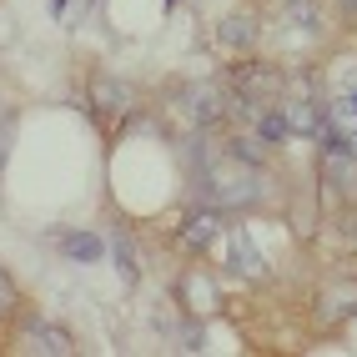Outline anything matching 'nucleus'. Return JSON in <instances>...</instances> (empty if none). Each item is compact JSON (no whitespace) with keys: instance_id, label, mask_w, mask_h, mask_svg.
<instances>
[{"instance_id":"nucleus-1","label":"nucleus","mask_w":357,"mask_h":357,"mask_svg":"<svg viewBox=\"0 0 357 357\" xmlns=\"http://www.w3.org/2000/svg\"><path fill=\"white\" fill-rule=\"evenodd\" d=\"M181 111H186V121L211 126V121H222L231 106H227V91L222 86H186L181 91Z\"/></svg>"},{"instance_id":"nucleus-2","label":"nucleus","mask_w":357,"mask_h":357,"mask_svg":"<svg viewBox=\"0 0 357 357\" xmlns=\"http://www.w3.org/2000/svg\"><path fill=\"white\" fill-rule=\"evenodd\" d=\"M277 70H267V66H242V70H231V91L242 96V106H267V96H277Z\"/></svg>"},{"instance_id":"nucleus-3","label":"nucleus","mask_w":357,"mask_h":357,"mask_svg":"<svg viewBox=\"0 0 357 357\" xmlns=\"http://www.w3.org/2000/svg\"><path fill=\"white\" fill-rule=\"evenodd\" d=\"M222 236V211H211V206H197V211H186L181 227H176V242L181 247H206V242H217Z\"/></svg>"},{"instance_id":"nucleus-4","label":"nucleus","mask_w":357,"mask_h":357,"mask_svg":"<svg viewBox=\"0 0 357 357\" xmlns=\"http://www.w3.org/2000/svg\"><path fill=\"white\" fill-rule=\"evenodd\" d=\"M26 352H36V357H66L70 352V332L51 327V322H31L26 327Z\"/></svg>"},{"instance_id":"nucleus-5","label":"nucleus","mask_w":357,"mask_h":357,"mask_svg":"<svg viewBox=\"0 0 357 357\" xmlns=\"http://www.w3.org/2000/svg\"><path fill=\"white\" fill-rule=\"evenodd\" d=\"M322 172H327V181L337 186V192H352V186H357V156H352V151H342V146H327Z\"/></svg>"},{"instance_id":"nucleus-6","label":"nucleus","mask_w":357,"mask_h":357,"mask_svg":"<svg viewBox=\"0 0 357 357\" xmlns=\"http://www.w3.org/2000/svg\"><path fill=\"white\" fill-rule=\"evenodd\" d=\"M282 121H287V131H307V136H327V121L317 116V106H307V101H287V106H282Z\"/></svg>"},{"instance_id":"nucleus-7","label":"nucleus","mask_w":357,"mask_h":357,"mask_svg":"<svg viewBox=\"0 0 357 357\" xmlns=\"http://www.w3.org/2000/svg\"><path fill=\"white\" fill-rule=\"evenodd\" d=\"M227 267H236L242 277H257V272H261V257H257V247L247 242L242 231H231V236H227Z\"/></svg>"},{"instance_id":"nucleus-8","label":"nucleus","mask_w":357,"mask_h":357,"mask_svg":"<svg viewBox=\"0 0 357 357\" xmlns=\"http://www.w3.org/2000/svg\"><path fill=\"white\" fill-rule=\"evenodd\" d=\"M61 252L76 257V261H101L106 242H101V236H91V231H70V236H61Z\"/></svg>"},{"instance_id":"nucleus-9","label":"nucleus","mask_w":357,"mask_h":357,"mask_svg":"<svg viewBox=\"0 0 357 357\" xmlns=\"http://www.w3.org/2000/svg\"><path fill=\"white\" fill-rule=\"evenodd\" d=\"M91 96H96L101 111H126V106H131V91H126L121 81H111V76H96V81H91Z\"/></svg>"},{"instance_id":"nucleus-10","label":"nucleus","mask_w":357,"mask_h":357,"mask_svg":"<svg viewBox=\"0 0 357 357\" xmlns=\"http://www.w3.org/2000/svg\"><path fill=\"white\" fill-rule=\"evenodd\" d=\"M257 136L277 146L282 136H287V121H282V106H257Z\"/></svg>"},{"instance_id":"nucleus-11","label":"nucleus","mask_w":357,"mask_h":357,"mask_svg":"<svg viewBox=\"0 0 357 357\" xmlns=\"http://www.w3.org/2000/svg\"><path fill=\"white\" fill-rule=\"evenodd\" d=\"M217 40H222V45H231V51H247V45L257 40V31H252V20H242V15H236V20H222Z\"/></svg>"},{"instance_id":"nucleus-12","label":"nucleus","mask_w":357,"mask_h":357,"mask_svg":"<svg viewBox=\"0 0 357 357\" xmlns=\"http://www.w3.org/2000/svg\"><path fill=\"white\" fill-rule=\"evenodd\" d=\"M227 151H231L236 161H247V166H261V156H267V141H261V136H236Z\"/></svg>"},{"instance_id":"nucleus-13","label":"nucleus","mask_w":357,"mask_h":357,"mask_svg":"<svg viewBox=\"0 0 357 357\" xmlns=\"http://www.w3.org/2000/svg\"><path fill=\"white\" fill-rule=\"evenodd\" d=\"M287 15L297 20L302 31H317V0H292V6H287Z\"/></svg>"},{"instance_id":"nucleus-14","label":"nucleus","mask_w":357,"mask_h":357,"mask_svg":"<svg viewBox=\"0 0 357 357\" xmlns=\"http://www.w3.org/2000/svg\"><path fill=\"white\" fill-rule=\"evenodd\" d=\"M116 257H121V272L136 277V257H131V242H126V236H116Z\"/></svg>"},{"instance_id":"nucleus-15","label":"nucleus","mask_w":357,"mask_h":357,"mask_svg":"<svg viewBox=\"0 0 357 357\" xmlns=\"http://www.w3.org/2000/svg\"><path fill=\"white\" fill-rule=\"evenodd\" d=\"M0 307H10V282H6V272H0Z\"/></svg>"},{"instance_id":"nucleus-16","label":"nucleus","mask_w":357,"mask_h":357,"mask_svg":"<svg viewBox=\"0 0 357 357\" xmlns=\"http://www.w3.org/2000/svg\"><path fill=\"white\" fill-rule=\"evenodd\" d=\"M347 86H352V101H357V76H347Z\"/></svg>"}]
</instances>
